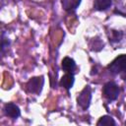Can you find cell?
I'll list each match as a JSON object with an SVG mask.
<instances>
[{"label": "cell", "instance_id": "6da1fadb", "mask_svg": "<svg viewBox=\"0 0 126 126\" xmlns=\"http://www.w3.org/2000/svg\"><path fill=\"white\" fill-rule=\"evenodd\" d=\"M107 68L113 74H121L122 78L126 80V54H121L116 57Z\"/></svg>", "mask_w": 126, "mask_h": 126}, {"label": "cell", "instance_id": "7a4b0ae2", "mask_svg": "<svg viewBox=\"0 0 126 126\" xmlns=\"http://www.w3.org/2000/svg\"><path fill=\"white\" fill-rule=\"evenodd\" d=\"M119 88L113 82H108L103 87V94L109 100H114L119 95Z\"/></svg>", "mask_w": 126, "mask_h": 126}, {"label": "cell", "instance_id": "3957f363", "mask_svg": "<svg viewBox=\"0 0 126 126\" xmlns=\"http://www.w3.org/2000/svg\"><path fill=\"white\" fill-rule=\"evenodd\" d=\"M44 79L42 76L40 77H34L32 78L28 83H27V90L30 93L33 94H39L41 92V89L43 87Z\"/></svg>", "mask_w": 126, "mask_h": 126}, {"label": "cell", "instance_id": "277c9868", "mask_svg": "<svg viewBox=\"0 0 126 126\" xmlns=\"http://www.w3.org/2000/svg\"><path fill=\"white\" fill-rule=\"evenodd\" d=\"M91 98H92V93H91V88L89 86H87L79 94L78 96V104L83 108L86 109L89 107L90 102H91Z\"/></svg>", "mask_w": 126, "mask_h": 126}, {"label": "cell", "instance_id": "5b68a950", "mask_svg": "<svg viewBox=\"0 0 126 126\" xmlns=\"http://www.w3.org/2000/svg\"><path fill=\"white\" fill-rule=\"evenodd\" d=\"M4 112H5V114L7 116H9L11 118H17L21 114L20 108L16 104H14V103H7V104H5Z\"/></svg>", "mask_w": 126, "mask_h": 126}, {"label": "cell", "instance_id": "8992f818", "mask_svg": "<svg viewBox=\"0 0 126 126\" xmlns=\"http://www.w3.org/2000/svg\"><path fill=\"white\" fill-rule=\"evenodd\" d=\"M76 68V63L75 61L70 58V57H65L63 60H62V69L64 71H66L67 73H71L75 70Z\"/></svg>", "mask_w": 126, "mask_h": 126}, {"label": "cell", "instance_id": "52a82bcc", "mask_svg": "<svg viewBox=\"0 0 126 126\" xmlns=\"http://www.w3.org/2000/svg\"><path fill=\"white\" fill-rule=\"evenodd\" d=\"M74 84V76L71 74V73H67L65 74L62 78H61V81H60V85L62 87H64L66 90H69L72 88Z\"/></svg>", "mask_w": 126, "mask_h": 126}, {"label": "cell", "instance_id": "ba28073f", "mask_svg": "<svg viewBox=\"0 0 126 126\" xmlns=\"http://www.w3.org/2000/svg\"><path fill=\"white\" fill-rule=\"evenodd\" d=\"M111 6V0H95L94 7L95 10L104 11Z\"/></svg>", "mask_w": 126, "mask_h": 126}, {"label": "cell", "instance_id": "9c48e42d", "mask_svg": "<svg viewBox=\"0 0 126 126\" xmlns=\"http://www.w3.org/2000/svg\"><path fill=\"white\" fill-rule=\"evenodd\" d=\"M98 126H110V125H115V121L113 120V118H111L108 115H104L102 117H100V119L97 121L96 123Z\"/></svg>", "mask_w": 126, "mask_h": 126}, {"label": "cell", "instance_id": "30bf717a", "mask_svg": "<svg viewBox=\"0 0 126 126\" xmlns=\"http://www.w3.org/2000/svg\"><path fill=\"white\" fill-rule=\"evenodd\" d=\"M79 4H80V0H62V5L66 10L71 8L76 9Z\"/></svg>", "mask_w": 126, "mask_h": 126}, {"label": "cell", "instance_id": "8fae6325", "mask_svg": "<svg viewBox=\"0 0 126 126\" xmlns=\"http://www.w3.org/2000/svg\"><path fill=\"white\" fill-rule=\"evenodd\" d=\"M110 39L112 41H119L122 37V32H117V31H111L110 32Z\"/></svg>", "mask_w": 126, "mask_h": 126}]
</instances>
